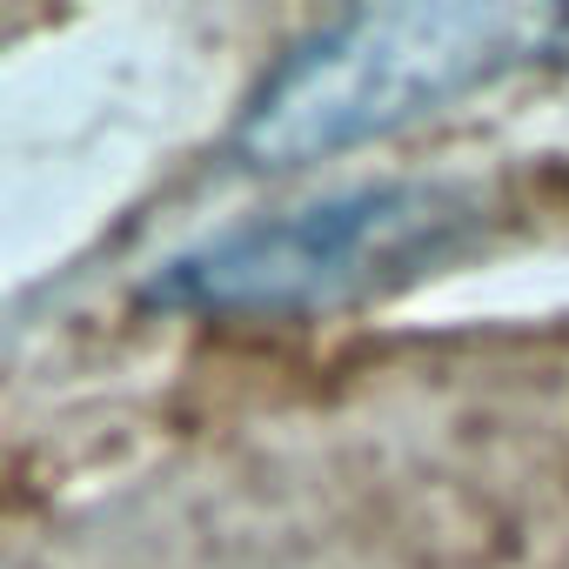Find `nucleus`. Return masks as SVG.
<instances>
[{
    "instance_id": "obj_1",
    "label": "nucleus",
    "mask_w": 569,
    "mask_h": 569,
    "mask_svg": "<svg viewBox=\"0 0 569 569\" xmlns=\"http://www.w3.org/2000/svg\"><path fill=\"white\" fill-rule=\"evenodd\" d=\"M562 41L569 14L522 8V0H429V8L342 14L261 81L234 128V148L254 168L362 148L549 61Z\"/></svg>"
},
{
    "instance_id": "obj_2",
    "label": "nucleus",
    "mask_w": 569,
    "mask_h": 569,
    "mask_svg": "<svg viewBox=\"0 0 569 569\" xmlns=\"http://www.w3.org/2000/svg\"><path fill=\"white\" fill-rule=\"evenodd\" d=\"M476 208L436 181H382L214 234L154 274V302L181 316H322L396 289L469 234Z\"/></svg>"
}]
</instances>
